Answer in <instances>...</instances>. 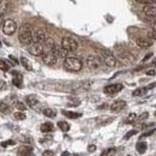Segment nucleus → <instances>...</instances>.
<instances>
[{
  "mask_svg": "<svg viewBox=\"0 0 156 156\" xmlns=\"http://www.w3.org/2000/svg\"><path fill=\"white\" fill-rule=\"evenodd\" d=\"M18 40L22 45H29L30 46L32 42V31H31V25L29 23H24L21 28Z\"/></svg>",
  "mask_w": 156,
  "mask_h": 156,
  "instance_id": "f257e3e1",
  "label": "nucleus"
},
{
  "mask_svg": "<svg viewBox=\"0 0 156 156\" xmlns=\"http://www.w3.org/2000/svg\"><path fill=\"white\" fill-rule=\"evenodd\" d=\"M83 67V62L79 58L76 57H68L64 60V68L70 72H78Z\"/></svg>",
  "mask_w": 156,
  "mask_h": 156,
  "instance_id": "f03ea898",
  "label": "nucleus"
},
{
  "mask_svg": "<svg viewBox=\"0 0 156 156\" xmlns=\"http://www.w3.org/2000/svg\"><path fill=\"white\" fill-rule=\"evenodd\" d=\"M101 58H102V60H103V64H106L107 67L113 68V67L117 66V59H115V57L112 54V52H109V51H107V49H103V51L101 52Z\"/></svg>",
  "mask_w": 156,
  "mask_h": 156,
  "instance_id": "7ed1b4c3",
  "label": "nucleus"
},
{
  "mask_svg": "<svg viewBox=\"0 0 156 156\" xmlns=\"http://www.w3.org/2000/svg\"><path fill=\"white\" fill-rule=\"evenodd\" d=\"M60 46L67 52H75L78 48V42L72 37H62Z\"/></svg>",
  "mask_w": 156,
  "mask_h": 156,
  "instance_id": "20e7f679",
  "label": "nucleus"
},
{
  "mask_svg": "<svg viewBox=\"0 0 156 156\" xmlns=\"http://www.w3.org/2000/svg\"><path fill=\"white\" fill-rule=\"evenodd\" d=\"M17 29V24L13 19H6L2 22V32L7 36H11L16 32Z\"/></svg>",
  "mask_w": 156,
  "mask_h": 156,
  "instance_id": "39448f33",
  "label": "nucleus"
},
{
  "mask_svg": "<svg viewBox=\"0 0 156 156\" xmlns=\"http://www.w3.org/2000/svg\"><path fill=\"white\" fill-rule=\"evenodd\" d=\"M102 65V59L95 54H90L88 55L87 58V66L90 68V70H97L100 68Z\"/></svg>",
  "mask_w": 156,
  "mask_h": 156,
  "instance_id": "423d86ee",
  "label": "nucleus"
},
{
  "mask_svg": "<svg viewBox=\"0 0 156 156\" xmlns=\"http://www.w3.org/2000/svg\"><path fill=\"white\" fill-rule=\"evenodd\" d=\"M47 37H46V31L41 28H37L32 31V43H42V42H46Z\"/></svg>",
  "mask_w": 156,
  "mask_h": 156,
  "instance_id": "0eeeda50",
  "label": "nucleus"
},
{
  "mask_svg": "<svg viewBox=\"0 0 156 156\" xmlns=\"http://www.w3.org/2000/svg\"><path fill=\"white\" fill-rule=\"evenodd\" d=\"M28 52L30 53L31 55H34V57H43V55H45V54H43V52H45L43 47H42L41 45H37V43L30 45V46L28 47Z\"/></svg>",
  "mask_w": 156,
  "mask_h": 156,
  "instance_id": "6e6552de",
  "label": "nucleus"
},
{
  "mask_svg": "<svg viewBox=\"0 0 156 156\" xmlns=\"http://www.w3.org/2000/svg\"><path fill=\"white\" fill-rule=\"evenodd\" d=\"M117 57H118V59H119L120 61L124 62V64H131V62L134 60L133 55H132L130 52L125 51V49H123L121 52H119V53L117 54Z\"/></svg>",
  "mask_w": 156,
  "mask_h": 156,
  "instance_id": "1a4fd4ad",
  "label": "nucleus"
},
{
  "mask_svg": "<svg viewBox=\"0 0 156 156\" xmlns=\"http://www.w3.org/2000/svg\"><path fill=\"white\" fill-rule=\"evenodd\" d=\"M124 88L123 84H109V85H106L103 91L107 94V95H114V94L121 91Z\"/></svg>",
  "mask_w": 156,
  "mask_h": 156,
  "instance_id": "9d476101",
  "label": "nucleus"
},
{
  "mask_svg": "<svg viewBox=\"0 0 156 156\" xmlns=\"http://www.w3.org/2000/svg\"><path fill=\"white\" fill-rule=\"evenodd\" d=\"M58 57L53 53V52H48V53H45V55L42 57V60H43V62L45 64H47V65H55L57 64V61H58Z\"/></svg>",
  "mask_w": 156,
  "mask_h": 156,
  "instance_id": "9b49d317",
  "label": "nucleus"
},
{
  "mask_svg": "<svg viewBox=\"0 0 156 156\" xmlns=\"http://www.w3.org/2000/svg\"><path fill=\"white\" fill-rule=\"evenodd\" d=\"M125 107H126V102H125L124 100H117V101H114V102L111 105V111L118 113V112H120L121 109H124Z\"/></svg>",
  "mask_w": 156,
  "mask_h": 156,
  "instance_id": "f8f14e48",
  "label": "nucleus"
},
{
  "mask_svg": "<svg viewBox=\"0 0 156 156\" xmlns=\"http://www.w3.org/2000/svg\"><path fill=\"white\" fill-rule=\"evenodd\" d=\"M143 13L145 15V17H149V18H156V6H144L143 8Z\"/></svg>",
  "mask_w": 156,
  "mask_h": 156,
  "instance_id": "ddd939ff",
  "label": "nucleus"
},
{
  "mask_svg": "<svg viewBox=\"0 0 156 156\" xmlns=\"http://www.w3.org/2000/svg\"><path fill=\"white\" fill-rule=\"evenodd\" d=\"M136 45L139 48H149L151 46V41H149L145 37H137L136 38Z\"/></svg>",
  "mask_w": 156,
  "mask_h": 156,
  "instance_id": "4468645a",
  "label": "nucleus"
},
{
  "mask_svg": "<svg viewBox=\"0 0 156 156\" xmlns=\"http://www.w3.org/2000/svg\"><path fill=\"white\" fill-rule=\"evenodd\" d=\"M52 52H53L58 58H64V59H67V58H68V57H67L68 52L65 51L61 46H55V48H54Z\"/></svg>",
  "mask_w": 156,
  "mask_h": 156,
  "instance_id": "2eb2a0df",
  "label": "nucleus"
},
{
  "mask_svg": "<svg viewBox=\"0 0 156 156\" xmlns=\"http://www.w3.org/2000/svg\"><path fill=\"white\" fill-rule=\"evenodd\" d=\"M18 155L19 156H32V148L27 147V145H22L18 149Z\"/></svg>",
  "mask_w": 156,
  "mask_h": 156,
  "instance_id": "dca6fc26",
  "label": "nucleus"
},
{
  "mask_svg": "<svg viewBox=\"0 0 156 156\" xmlns=\"http://www.w3.org/2000/svg\"><path fill=\"white\" fill-rule=\"evenodd\" d=\"M25 102H27V105H28L30 108H35V107L38 105V100H37V97H36L35 95H29V96H27Z\"/></svg>",
  "mask_w": 156,
  "mask_h": 156,
  "instance_id": "f3484780",
  "label": "nucleus"
},
{
  "mask_svg": "<svg viewBox=\"0 0 156 156\" xmlns=\"http://www.w3.org/2000/svg\"><path fill=\"white\" fill-rule=\"evenodd\" d=\"M62 115H65V117H67V118H70V119H77V118H81L82 117V114L81 113H76V112H68V111H61Z\"/></svg>",
  "mask_w": 156,
  "mask_h": 156,
  "instance_id": "a211bd4d",
  "label": "nucleus"
},
{
  "mask_svg": "<svg viewBox=\"0 0 156 156\" xmlns=\"http://www.w3.org/2000/svg\"><path fill=\"white\" fill-rule=\"evenodd\" d=\"M21 64L23 65V67H24L27 71H32V65H31V61L28 58L22 57V58H21Z\"/></svg>",
  "mask_w": 156,
  "mask_h": 156,
  "instance_id": "6ab92c4d",
  "label": "nucleus"
},
{
  "mask_svg": "<svg viewBox=\"0 0 156 156\" xmlns=\"http://www.w3.org/2000/svg\"><path fill=\"white\" fill-rule=\"evenodd\" d=\"M42 113H43V115H46L48 118H55L57 117V112L54 109H52V108H45L42 111Z\"/></svg>",
  "mask_w": 156,
  "mask_h": 156,
  "instance_id": "aec40b11",
  "label": "nucleus"
},
{
  "mask_svg": "<svg viewBox=\"0 0 156 156\" xmlns=\"http://www.w3.org/2000/svg\"><path fill=\"white\" fill-rule=\"evenodd\" d=\"M52 131H53V125H52V123H45V124L41 125V132L48 133V132H52Z\"/></svg>",
  "mask_w": 156,
  "mask_h": 156,
  "instance_id": "412c9836",
  "label": "nucleus"
},
{
  "mask_svg": "<svg viewBox=\"0 0 156 156\" xmlns=\"http://www.w3.org/2000/svg\"><path fill=\"white\" fill-rule=\"evenodd\" d=\"M145 150H147V143L143 142V141L138 142V143H137V151H138L139 154H144Z\"/></svg>",
  "mask_w": 156,
  "mask_h": 156,
  "instance_id": "4be33fe9",
  "label": "nucleus"
},
{
  "mask_svg": "<svg viewBox=\"0 0 156 156\" xmlns=\"http://www.w3.org/2000/svg\"><path fill=\"white\" fill-rule=\"evenodd\" d=\"M148 91V88H138V89H136L134 91H133V96L134 97H138V96H144L145 94Z\"/></svg>",
  "mask_w": 156,
  "mask_h": 156,
  "instance_id": "5701e85b",
  "label": "nucleus"
},
{
  "mask_svg": "<svg viewBox=\"0 0 156 156\" xmlns=\"http://www.w3.org/2000/svg\"><path fill=\"white\" fill-rule=\"evenodd\" d=\"M126 124H134L136 121H137V115H136V113H130L128 115H127V118H126Z\"/></svg>",
  "mask_w": 156,
  "mask_h": 156,
  "instance_id": "b1692460",
  "label": "nucleus"
},
{
  "mask_svg": "<svg viewBox=\"0 0 156 156\" xmlns=\"http://www.w3.org/2000/svg\"><path fill=\"white\" fill-rule=\"evenodd\" d=\"M46 46H47V47L51 49V52H52V51L55 48L57 45H55V42H54L53 38H47V40H46Z\"/></svg>",
  "mask_w": 156,
  "mask_h": 156,
  "instance_id": "393cba45",
  "label": "nucleus"
},
{
  "mask_svg": "<svg viewBox=\"0 0 156 156\" xmlns=\"http://www.w3.org/2000/svg\"><path fill=\"white\" fill-rule=\"evenodd\" d=\"M58 126H59V128L64 131V132H66V131H68L70 130V125L67 124L66 121H59L58 123Z\"/></svg>",
  "mask_w": 156,
  "mask_h": 156,
  "instance_id": "a878e982",
  "label": "nucleus"
},
{
  "mask_svg": "<svg viewBox=\"0 0 156 156\" xmlns=\"http://www.w3.org/2000/svg\"><path fill=\"white\" fill-rule=\"evenodd\" d=\"M114 154H115V148H108L101 154V156H113Z\"/></svg>",
  "mask_w": 156,
  "mask_h": 156,
  "instance_id": "bb28decb",
  "label": "nucleus"
},
{
  "mask_svg": "<svg viewBox=\"0 0 156 156\" xmlns=\"http://www.w3.org/2000/svg\"><path fill=\"white\" fill-rule=\"evenodd\" d=\"M15 107H16L19 112H24V111H25V105H24L23 102H21V101L15 102Z\"/></svg>",
  "mask_w": 156,
  "mask_h": 156,
  "instance_id": "cd10ccee",
  "label": "nucleus"
},
{
  "mask_svg": "<svg viewBox=\"0 0 156 156\" xmlns=\"http://www.w3.org/2000/svg\"><path fill=\"white\" fill-rule=\"evenodd\" d=\"M145 22H148L150 24V27L153 28V30H156V18H149L145 17Z\"/></svg>",
  "mask_w": 156,
  "mask_h": 156,
  "instance_id": "c85d7f7f",
  "label": "nucleus"
},
{
  "mask_svg": "<svg viewBox=\"0 0 156 156\" xmlns=\"http://www.w3.org/2000/svg\"><path fill=\"white\" fill-rule=\"evenodd\" d=\"M15 118H16L17 120H24V119L27 118V115H25L24 112H16V113H15Z\"/></svg>",
  "mask_w": 156,
  "mask_h": 156,
  "instance_id": "c756f323",
  "label": "nucleus"
},
{
  "mask_svg": "<svg viewBox=\"0 0 156 156\" xmlns=\"http://www.w3.org/2000/svg\"><path fill=\"white\" fill-rule=\"evenodd\" d=\"M0 68H1V71L6 72V71H8L10 66H8V64L5 61V60H1V61H0Z\"/></svg>",
  "mask_w": 156,
  "mask_h": 156,
  "instance_id": "7c9ffc66",
  "label": "nucleus"
},
{
  "mask_svg": "<svg viewBox=\"0 0 156 156\" xmlns=\"http://www.w3.org/2000/svg\"><path fill=\"white\" fill-rule=\"evenodd\" d=\"M148 117H149V113H148V112H143V113L137 118V121H141V123H142V121H144Z\"/></svg>",
  "mask_w": 156,
  "mask_h": 156,
  "instance_id": "2f4dec72",
  "label": "nucleus"
},
{
  "mask_svg": "<svg viewBox=\"0 0 156 156\" xmlns=\"http://www.w3.org/2000/svg\"><path fill=\"white\" fill-rule=\"evenodd\" d=\"M156 131V128H151V130H149V131H147V132H144V133H142L141 134V138H144V137H148V136H151L154 132Z\"/></svg>",
  "mask_w": 156,
  "mask_h": 156,
  "instance_id": "473e14b6",
  "label": "nucleus"
},
{
  "mask_svg": "<svg viewBox=\"0 0 156 156\" xmlns=\"http://www.w3.org/2000/svg\"><path fill=\"white\" fill-rule=\"evenodd\" d=\"M5 11H7V2L1 1V11H0L1 16H4V15H5Z\"/></svg>",
  "mask_w": 156,
  "mask_h": 156,
  "instance_id": "72a5a7b5",
  "label": "nucleus"
},
{
  "mask_svg": "<svg viewBox=\"0 0 156 156\" xmlns=\"http://www.w3.org/2000/svg\"><path fill=\"white\" fill-rule=\"evenodd\" d=\"M137 133V130H132V131H130V132H127L126 134H125L124 139H128L130 137H132V136H134Z\"/></svg>",
  "mask_w": 156,
  "mask_h": 156,
  "instance_id": "f704fd0d",
  "label": "nucleus"
},
{
  "mask_svg": "<svg viewBox=\"0 0 156 156\" xmlns=\"http://www.w3.org/2000/svg\"><path fill=\"white\" fill-rule=\"evenodd\" d=\"M0 108H1V112H2V113H8V107L5 105V102H1Z\"/></svg>",
  "mask_w": 156,
  "mask_h": 156,
  "instance_id": "c9c22d12",
  "label": "nucleus"
},
{
  "mask_svg": "<svg viewBox=\"0 0 156 156\" xmlns=\"http://www.w3.org/2000/svg\"><path fill=\"white\" fill-rule=\"evenodd\" d=\"M42 155L43 156H53L54 155V153H53V150H45V151L42 153Z\"/></svg>",
  "mask_w": 156,
  "mask_h": 156,
  "instance_id": "e433bc0d",
  "label": "nucleus"
},
{
  "mask_svg": "<svg viewBox=\"0 0 156 156\" xmlns=\"http://www.w3.org/2000/svg\"><path fill=\"white\" fill-rule=\"evenodd\" d=\"M88 151H89V153L96 151V145H95V144H90V145L88 147Z\"/></svg>",
  "mask_w": 156,
  "mask_h": 156,
  "instance_id": "4c0bfd02",
  "label": "nucleus"
},
{
  "mask_svg": "<svg viewBox=\"0 0 156 156\" xmlns=\"http://www.w3.org/2000/svg\"><path fill=\"white\" fill-rule=\"evenodd\" d=\"M15 144V141H10V142H2L1 143V145L5 148V147H7V145H13Z\"/></svg>",
  "mask_w": 156,
  "mask_h": 156,
  "instance_id": "58836bf2",
  "label": "nucleus"
},
{
  "mask_svg": "<svg viewBox=\"0 0 156 156\" xmlns=\"http://www.w3.org/2000/svg\"><path fill=\"white\" fill-rule=\"evenodd\" d=\"M149 37H151L153 40H156V30L149 31Z\"/></svg>",
  "mask_w": 156,
  "mask_h": 156,
  "instance_id": "ea45409f",
  "label": "nucleus"
},
{
  "mask_svg": "<svg viewBox=\"0 0 156 156\" xmlns=\"http://www.w3.org/2000/svg\"><path fill=\"white\" fill-rule=\"evenodd\" d=\"M79 105H81V102H79V101H76L75 103H70V102L67 103V106H68V107H77V106H79Z\"/></svg>",
  "mask_w": 156,
  "mask_h": 156,
  "instance_id": "a19ab883",
  "label": "nucleus"
},
{
  "mask_svg": "<svg viewBox=\"0 0 156 156\" xmlns=\"http://www.w3.org/2000/svg\"><path fill=\"white\" fill-rule=\"evenodd\" d=\"M8 59H10L11 61L13 62V65H17V64H18V61H17V59H16L15 57H12V55H10V57H8Z\"/></svg>",
  "mask_w": 156,
  "mask_h": 156,
  "instance_id": "79ce46f5",
  "label": "nucleus"
},
{
  "mask_svg": "<svg viewBox=\"0 0 156 156\" xmlns=\"http://www.w3.org/2000/svg\"><path fill=\"white\" fill-rule=\"evenodd\" d=\"M147 75H148V76H151V77H153V76H155L156 75L155 70H149V71H147Z\"/></svg>",
  "mask_w": 156,
  "mask_h": 156,
  "instance_id": "37998d69",
  "label": "nucleus"
},
{
  "mask_svg": "<svg viewBox=\"0 0 156 156\" xmlns=\"http://www.w3.org/2000/svg\"><path fill=\"white\" fill-rule=\"evenodd\" d=\"M151 55H153V53H148L145 57H144V59H143V61H147V60H149L150 58H151Z\"/></svg>",
  "mask_w": 156,
  "mask_h": 156,
  "instance_id": "c03bdc74",
  "label": "nucleus"
},
{
  "mask_svg": "<svg viewBox=\"0 0 156 156\" xmlns=\"http://www.w3.org/2000/svg\"><path fill=\"white\" fill-rule=\"evenodd\" d=\"M155 87H156V83H153V84H149L147 88H148V90H149V89H153V88H155Z\"/></svg>",
  "mask_w": 156,
  "mask_h": 156,
  "instance_id": "a18cd8bd",
  "label": "nucleus"
},
{
  "mask_svg": "<svg viewBox=\"0 0 156 156\" xmlns=\"http://www.w3.org/2000/svg\"><path fill=\"white\" fill-rule=\"evenodd\" d=\"M154 124H144L142 125V128H145V127H148V126H153Z\"/></svg>",
  "mask_w": 156,
  "mask_h": 156,
  "instance_id": "49530a36",
  "label": "nucleus"
},
{
  "mask_svg": "<svg viewBox=\"0 0 156 156\" xmlns=\"http://www.w3.org/2000/svg\"><path fill=\"white\" fill-rule=\"evenodd\" d=\"M61 156H68V153H67V151H66V153H62Z\"/></svg>",
  "mask_w": 156,
  "mask_h": 156,
  "instance_id": "de8ad7c7",
  "label": "nucleus"
},
{
  "mask_svg": "<svg viewBox=\"0 0 156 156\" xmlns=\"http://www.w3.org/2000/svg\"><path fill=\"white\" fill-rule=\"evenodd\" d=\"M75 156H79V155H75Z\"/></svg>",
  "mask_w": 156,
  "mask_h": 156,
  "instance_id": "09e8293b",
  "label": "nucleus"
},
{
  "mask_svg": "<svg viewBox=\"0 0 156 156\" xmlns=\"http://www.w3.org/2000/svg\"><path fill=\"white\" fill-rule=\"evenodd\" d=\"M155 117H156V113H155Z\"/></svg>",
  "mask_w": 156,
  "mask_h": 156,
  "instance_id": "8fccbe9b",
  "label": "nucleus"
}]
</instances>
